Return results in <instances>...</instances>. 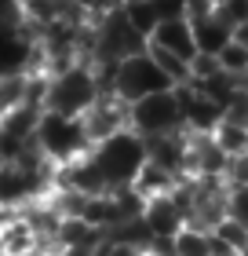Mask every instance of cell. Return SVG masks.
Returning a JSON list of instances; mask_svg holds the SVG:
<instances>
[{
	"label": "cell",
	"mask_w": 248,
	"mask_h": 256,
	"mask_svg": "<svg viewBox=\"0 0 248 256\" xmlns=\"http://www.w3.org/2000/svg\"><path fill=\"white\" fill-rule=\"evenodd\" d=\"M91 154H95L102 176L110 183V190H117V187H132L139 165L146 161V146H143V136L139 132L124 128V132L102 139L99 146H91Z\"/></svg>",
	"instance_id": "6da1fadb"
},
{
	"label": "cell",
	"mask_w": 248,
	"mask_h": 256,
	"mask_svg": "<svg viewBox=\"0 0 248 256\" xmlns=\"http://www.w3.org/2000/svg\"><path fill=\"white\" fill-rule=\"evenodd\" d=\"M33 136H37V146L44 150V158L55 161V165H66V161L91 150L80 118H66V114H55V110H40Z\"/></svg>",
	"instance_id": "7a4b0ae2"
},
{
	"label": "cell",
	"mask_w": 248,
	"mask_h": 256,
	"mask_svg": "<svg viewBox=\"0 0 248 256\" xmlns=\"http://www.w3.org/2000/svg\"><path fill=\"white\" fill-rule=\"evenodd\" d=\"M102 96L99 84H95V74H91L88 62H77L62 70V74L51 77L48 84V99H44V110H55V114H66V118H80L91 102Z\"/></svg>",
	"instance_id": "3957f363"
},
{
	"label": "cell",
	"mask_w": 248,
	"mask_h": 256,
	"mask_svg": "<svg viewBox=\"0 0 248 256\" xmlns=\"http://www.w3.org/2000/svg\"><path fill=\"white\" fill-rule=\"evenodd\" d=\"M146 44L150 40L132 26V18H128V11L121 4L95 18V55H91V59H128V55H143Z\"/></svg>",
	"instance_id": "277c9868"
},
{
	"label": "cell",
	"mask_w": 248,
	"mask_h": 256,
	"mask_svg": "<svg viewBox=\"0 0 248 256\" xmlns=\"http://www.w3.org/2000/svg\"><path fill=\"white\" fill-rule=\"evenodd\" d=\"M172 80L161 74V66L150 59V55H128L117 66V84H113V96L124 99V102H135L143 96H153V92H168Z\"/></svg>",
	"instance_id": "5b68a950"
},
{
	"label": "cell",
	"mask_w": 248,
	"mask_h": 256,
	"mask_svg": "<svg viewBox=\"0 0 248 256\" xmlns=\"http://www.w3.org/2000/svg\"><path fill=\"white\" fill-rule=\"evenodd\" d=\"M132 132L139 136H161V132H183V110L175 102V92H153L132 102Z\"/></svg>",
	"instance_id": "8992f818"
},
{
	"label": "cell",
	"mask_w": 248,
	"mask_h": 256,
	"mask_svg": "<svg viewBox=\"0 0 248 256\" xmlns=\"http://www.w3.org/2000/svg\"><path fill=\"white\" fill-rule=\"evenodd\" d=\"M80 124H84V136L91 146H99L102 139H110L124 128H132V102L117 99V96H99L91 106L80 114Z\"/></svg>",
	"instance_id": "52a82bcc"
},
{
	"label": "cell",
	"mask_w": 248,
	"mask_h": 256,
	"mask_svg": "<svg viewBox=\"0 0 248 256\" xmlns=\"http://www.w3.org/2000/svg\"><path fill=\"white\" fill-rule=\"evenodd\" d=\"M175 102H179L183 110V128L190 136H212L223 121V106L219 102H212L208 96H201L194 80H186V84H175Z\"/></svg>",
	"instance_id": "ba28073f"
},
{
	"label": "cell",
	"mask_w": 248,
	"mask_h": 256,
	"mask_svg": "<svg viewBox=\"0 0 248 256\" xmlns=\"http://www.w3.org/2000/svg\"><path fill=\"white\" fill-rule=\"evenodd\" d=\"M230 158L219 150L212 136H190L186 132V176H205V180H227Z\"/></svg>",
	"instance_id": "9c48e42d"
},
{
	"label": "cell",
	"mask_w": 248,
	"mask_h": 256,
	"mask_svg": "<svg viewBox=\"0 0 248 256\" xmlns=\"http://www.w3.org/2000/svg\"><path fill=\"white\" fill-rule=\"evenodd\" d=\"M143 146H146V161L175 172V176H186V128L183 132L143 136Z\"/></svg>",
	"instance_id": "30bf717a"
},
{
	"label": "cell",
	"mask_w": 248,
	"mask_h": 256,
	"mask_svg": "<svg viewBox=\"0 0 248 256\" xmlns=\"http://www.w3.org/2000/svg\"><path fill=\"white\" fill-rule=\"evenodd\" d=\"M40 234L33 230V224L22 212H7L0 220V252L4 256H29L40 252Z\"/></svg>",
	"instance_id": "8fae6325"
},
{
	"label": "cell",
	"mask_w": 248,
	"mask_h": 256,
	"mask_svg": "<svg viewBox=\"0 0 248 256\" xmlns=\"http://www.w3.org/2000/svg\"><path fill=\"white\" fill-rule=\"evenodd\" d=\"M150 44L179 55V59H186V62L197 55V40H194L190 18H164V22H157V30L150 33Z\"/></svg>",
	"instance_id": "7c38bea8"
},
{
	"label": "cell",
	"mask_w": 248,
	"mask_h": 256,
	"mask_svg": "<svg viewBox=\"0 0 248 256\" xmlns=\"http://www.w3.org/2000/svg\"><path fill=\"white\" fill-rule=\"evenodd\" d=\"M143 220H146V227L153 230V238H175L179 227H186V216H183V208L172 202V194L150 198L146 208H143Z\"/></svg>",
	"instance_id": "4fadbf2b"
},
{
	"label": "cell",
	"mask_w": 248,
	"mask_h": 256,
	"mask_svg": "<svg viewBox=\"0 0 248 256\" xmlns=\"http://www.w3.org/2000/svg\"><path fill=\"white\" fill-rule=\"evenodd\" d=\"M190 26H194L197 52H212V55H219V52L234 40V26H230L227 18H219V11H216V15H208V18H201V22H190Z\"/></svg>",
	"instance_id": "5bb4252c"
},
{
	"label": "cell",
	"mask_w": 248,
	"mask_h": 256,
	"mask_svg": "<svg viewBox=\"0 0 248 256\" xmlns=\"http://www.w3.org/2000/svg\"><path fill=\"white\" fill-rule=\"evenodd\" d=\"M179 180H183V176H175V172L153 165V161H143V165H139V172H135V180H132V187L150 202V198H157V194H172Z\"/></svg>",
	"instance_id": "9a60e30c"
},
{
	"label": "cell",
	"mask_w": 248,
	"mask_h": 256,
	"mask_svg": "<svg viewBox=\"0 0 248 256\" xmlns=\"http://www.w3.org/2000/svg\"><path fill=\"white\" fill-rule=\"evenodd\" d=\"M80 220L91 227H102L110 230L121 224V216H117V205H113V194H88L84 198V208H80Z\"/></svg>",
	"instance_id": "2e32d148"
},
{
	"label": "cell",
	"mask_w": 248,
	"mask_h": 256,
	"mask_svg": "<svg viewBox=\"0 0 248 256\" xmlns=\"http://www.w3.org/2000/svg\"><path fill=\"white\" fill-rule=\"evenodd\" d=\"M146 55H150V59L161 66V74L172 80V88H175V84H186V80H194V74H190V62H186V59H179V55L164 52V48H157V44H146Z\"/></svg>",
	"instance_id": "e0dca14e"
},
{
	"label": "cell",
	"mask_w": 248,
	"mask_h": 256,
	"mask_svg": "<svg viewBox=\"0 0 248 256\" xmlns=\"http://www.w3.org/2000/svg\"><path fill=\"white\" fill-rule=\"evenodd\" d=\"M212 139L219 143V150H223L227 158H241V154H248V124L219 121V128L212 132Z\"/></svg>",
	"instance_id": "ac0fdd59"
},
{
	"label": "cell",
	"mask_w": 248,
	"mask_h": 256,
	"mask_svg": "<svg viewBox=\"0 0 248 256\" xmlns=\"http://www.w3.org/2000/svg\"><path fill=\"white\" fill-rule=\"evenodd\" d=\"M26 106V74H7L0 77V118Z\"/></svg>",
	"instance_id": "d6986e66"
},
{
	"label": "cell",
	"mask_w": 248,
	"mask_h": 256,
	"mask_svg": "<svg viewBox=\"0 0 248 256\" xmlns=\"http://www.w3.org/2000/svg\"><path fill=\"white\" fill-rule=\"evenodd\" d=\"M172 252L175 256H208V230L201 227H179V234L172 238Z\"/></svg>",
	"instance_id": "ffe728a7"
},
{
	"label": "cell",
	"mask_w": 248,
	"mask_h": 256,
	"mask_svg": "<svg viewBox=\"0 0 248 256\" xmlns=\"http://www.w3.org/2000/svg\"><path fill=\"white\" fill-rule=\"evenodd\" d=\"M212 234H219L234 252H241L248 246V224H241V220H234V216H223L216 227H212Z\"/></svg>",
	"instance_id": "44dd1931"
},
{
	"label": "cell",
	"mask_w": 248,
	"mask_h": 256,
	"mask_svg": "<svg viewBox=\"0 0 248 256\" xmlns=\"http://www.w3.org/2000/svg\"><path fill=\"white\" fill-rule=\"evenodd\" d=\"M219 70L230 74V77H245L248 74V48L238 44V40H230L227 48L219 52Z\"/></svg>",
	"instance_id": "7402d4cb"
},
{
	"label": "cell",
	"mask_w": 248,
	"mask_h": 256,
	"mask_svg": "<svg viewBox=\"0 0 248 256\" xmlns=\"http://www.w3.org/2000/svg\"><path fill=\"white\" fill-rule=\"evenodd\" d=\"M227 216L248 224V187H230L227 190Z\"/></svg>",
	"instance_id": "603a6c76"
},
{
	"label": "cell",
	"mask_w": 248,
	"mask_h": 256,
	"mask_svg": "<svg viewBox=\"0 0 248 256\" xmlns=\"http://www.w3.org/2000/svg\"><path fill=\"white\" fill-rule=\"evenodd\" d=\"M223 121H234V124H248V96L238 88L230 96V102L223 106Z\"/></svg>",
	"instance_id": "cb8c5ba5"
},
{
	"label": "cell",
	"mask_w": 248,
	"mask_h": 256,
	"mask_svg": "<svg viewBox=\"0 0 248 256\" xmlns=\"http://www.w3.org/2000/svg\"><path fill=\"white\" fill-rule=\"evenodd\" d=\"M219 11V18H227L234 30L241 26V22H248V0H227L223 8H216Z\"/></svg>",
	"instance_id": "d4e9b609"
},
{
	"label": "cell",
	"mask_w": 248,
	"mask_h": 256,
	"mask_svg": "<svg viewBox=\"0 0 248 256\" xmlns=\"http://www.w3.org/2000/svg\"><path fill=\"white\" fill-rule=\"evenodd\" d=\"M227 183H230V187H248V154H241V158H230Z\"/></svg>",
	"instance_id": "484cf974"
},
{
	"label": "cell",
	"mask_w": 248,
	"mask_h": 256,
	"mask_svg": "<svg viewBox=\"0 0 248 256\" xmlns=\"http://www.w3.org/2000/svg\"><path fill=\"white\" fill-rule=\"evenodd\" d=\"M208 15H216V4H212V0H186V8H183V18H190V22H201V18H208Z\"/></svg>",
	"instance_id": "4316f807"
},
{
	"label": "cell",
	"mask_w": 248,
	"mask_h": 256,
	"mask_svg": "<svg viewBox=\"0 0 248 256\" xmlns=\"http://www.w3.org/2000/svg\"><path fill=\"white\" fill-rule=\"evenodd\" d=\"M73 4H77L80 11H84V15H88L91 22H95V18H99V15H106L110 8H117L121 0H73Z\"/></svg>",
	"instance_id": "83f0119b"
},
{
	"label": "cell",
	"mask_w": 248,
	"mask_h": 256,
	"mask_svg": "<svg viewBox=\"0 0 248 256\" xmlns=\"http://www.w3.org/2000/svg\"><path fill=\"white\" fill-rule=\"evenodd\" d=\"M102 249H106V256H150L146 249L128 246V242H102Z\"/></svg>",
	"instance_id": "f1b7e54d"
},
{
	"label": "cell",
	"mask_w": 248,
	"mask_h": 256,
	"mask_svg": "<svg viewBox=\"0 0 248 256\" xmlns=\"http://www.w3.org/2000/svg\"><path fill=\"white\" fill-rule=\"evenodd\" d=\"M208 256H234V249L219 234H212V230H208Z\"/></svg>",
	"instance_id": "f546056e"
},
{
	"label": "cell",
	"mask_w": 248,
	"mask_h": 256,
	"mask_svg": "<svg viewBox=\"0 0 248 256\" xmlns=\"http://www.w3.org/2000/svg\"><path fill=\"white\" fill-rule=\"evenodd\" d=\"M58 256H95V249H84V246H69V249H58Z\"/></svg>",
	"instance_id": "4dcf8cb0"
},
{
	"label": "cell",
	"mask_w": 248,
	"mask_h": 256,
	"mask_svg": "<svg viewBox=\"0 0 248 256\" xmlns=\"http://www.w3.org/2000/svg\"><path fill=\"white\" fill-rule=\"evenodd\" d=\"M234 40H238V44H245V48H248V22H241V26L234 30Z\"/></svg>",
	"instance_id": "1f68e13d"
},
{
	"label": "cell",
	"mask_w": 248,
	"mask_h": 256,
	"mask_svg": "<svg viewBox=\"0 0 248 256\" xmlns=\"http://www.w3.org/2000/svg\"><path fill=\"white\" fill-rule=\"evenodd\" d=\"M212 4H216V8H223V4H227V0H212Z\"/></svg>",
	"instance_id": "d6a6232c"
},
{
	"label": "cell",
	"mask_w": 248,
	"mask_h": 256,
	"mask_svg": "<svg viewBox=\"0 0 248 256\" xmlns=\"http://www.w3.org/2000/svg\"><path fill=\"white\" fill-rule=\"evenodd\" d=\"M4 216H7V212H4V208H0V220H4Z\"/></svg>",
	"instance_id": "836d02e7"
},
{
	"label": "cell",
	"mask_w": 248,
	"mask_h": 256,
	"mask_svg": "<svg viewBox=\"0 0 248 256\" xmlns=\"http://www.w3.org/2000/svg\"><path fill=\"white\" fill-rule=\"evenodd\" d=\"M241 252H245V256H248V246H245V249H241Z\"/></svg>",
	"instance_id": "e575fe53"
},
{
	"label": "cell",
	"mask_w": 248,
	"mask_h": 256,
	"mask_svg": "<svg viewBox=\"0 0 248 256\" xmlns=\"http://www.w3.org/2000/svg\"><path fill=\"white\" fill-rule=\"evenodd\" d=\"M234 256H245V252H234Z\"/></svg>",
	"instance_id": "d590c367"
},
{
	"label": "cell",
	"mask_w": 248,
	"mask_h": 256,
	"mask_svg": "<svg viewBox=\"0 0 248 256\" xmlns=\"http://www.w3.org/2000/svg\"><path fill=\"white\" fill-rule=\"evenodd\" d=\"M18 4H26V0H18Z\"/></svg>",
	"instance_id": "8d00e7d4"
}]
</instances>
